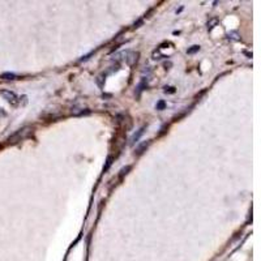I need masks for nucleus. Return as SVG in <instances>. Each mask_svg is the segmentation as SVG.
Returning <instances> with one entry per match:
<instances>
[{
	"label": "nucleus",
	"mask_w": 261,
	"mask_h": 261,
	"mask_svg": "<svg viewBox=\"0 0 261 261\" xmlns=\"http://www.w3.org/2000/svg\"><path fill=\"white\" fill-rule=\"evenodd\" d=\"M0 94H2V96L5 98L9 103H12V105H16L18 102V98H17V96H16L13 92H9V90H2Z\"/></svg>",
	"instance_id": "1"
},
{
	"label": "nucleus",
	"mask_w": 261,
	"mask_h": 261,
	"mask_svg": "<svg viewBox=\"0 0 261 261\" xmlns=\"http://www.w3.org/2000/svg\"><path fill=\"white\" fill-rule=\"evenodd\" d=\"M124 56H125V61L128 64H133L134 61H137L138 54L134 52V51H127V52H124Z\"/></svg>",
	"instance_id": "2"
},
{
	"label": "nucleus",
	"mask_w": 261,
	"mask_h": 261,
	"mask_svg": "<svg viewBox=\"0 0 261 261\" xmlns=\"http://www.w3.org/2000/svg\"><path fill=\"white\" fill-rule=\"evenodd\" d=\"M144 130H145V128H141V129H138L137 132L134 133L132 137H130V142H129V144H130V145H133L134 142H137V141H138V138L141 137V134L144 133Z\"/></svg>",
	"instance_id": "3"
},
{
	"label": "nucleus",
	"mask_w": 261,
	"mask_h": 261,
	"mask_svg": "<svg viewBox=\"0 0 261 261\" xmlns=\"http://www.w3.org/2000/svg\"><path fill=\"white\" fill-rule=\"evenodd\" d=\"M149 144H150V141H146V142H144L142 145H140V146H138V148L136 149V153H137V154H141L142 152H144V149H146V148L149 146Z\"/></svg>",
	"instance_id": "4"
},
{
	"label": "nucleus",
	"mask_w": 261,
	"mask_h": 261,
	"mask_svg": "<svg viewBox=\"0 0 261 261\" xmlns=\"http://www.w3.org/2000/svg\"><path fill=\"white\" fill-rule=\"evenodd\" d=\"M2 78H4V80H16L17 76L14 73H4L2 74Z\"/></svg>",
	"instance_id": "5"
},
{
	"label": "nucleus",
	"mask_w": 261,
	"mask_h": 261,
	"mask_svg": "<svg viewBox=\"0 0 261 261\" xmlns=\"http://www.w3.org/2000/svg\"><path fill=\"white\" fill-rule=\"evenodd\" d=\"M199 50H200V46H197V45H196V46H192L191 49H188V50H187V52H188V54H195V52H197Z\"/></svg>",
	"instance_id": "6"
},
{
	"label": "nucleus",
	"mask_w": 261,
	"mask_h": 261,
	"mask_svg": "<svg viewBox=\"0 0 261 261\" xmlns=\"http://www.w3.org/2000/svg\"><path fill=\"white\" fill-rule=\"evenodd\" d=\"M166 107V103H165V101H159L157 103V110H163Z\"/></svg>",
	"instance_id": "7"
},
{
	"label": "nucleus",
	"mask_w": 261,
	"mask_h": 261,
	"mask_svg": "<svg viewBox=\"0 0 261 261\" xmlns=\"http://www.w3.org/2000/svg\"><path fill=\"white\" fill-rule=\"evenodd\" d=\"M165 92L166 93H167V92L168 93H174V92H175V88H172V86H165Z\"/></svg>",
	"instance_id": "8"
},
{
	"label": "nucleus",
	"mask_w": 261,
	"mask_h": 261,
	"mask_svg": "<svg viewBox=\"0 0 261 261\" xmlns=\"http://www.w3.org/2000/svg\"><path fill=\"white\" fill-rule=\"evenodd\" d=\"M129 170H130V167H129V166H127V167H125V168H123V170H121L120 176H124V174H127V171H129Z\"/></svg>",
	"instance_id": "9"
},
{
	"label": "nucleus",
	"mask_w": 261,
	"mask_h": 261,
	"mask_svg": "<svg viewBox=\"0 0 261 261\" xmlns=\"http://www.w3.org/2000/svg\"><path fill=\"white\" fill-rule=\"evenodd\" d=\"M217 24V20H212L210 24H208V29H213V25H215Z\"/></svg>",
	"instance_id": "10"
},
{
	"label": "nucleus",
	"mask_w": 261,
	"mask_h": 261,
	"mask_svg": "<svg viewBox=\"0 0 261 261\" xmlns=\"http://www.w3.org/2000/svg\"><path fill=\"white\" fill-rule=\"evenodd\" d=\"M110 165H111V158H108V159H107V166H106V167H105V171H106V170H107V168L110 167Z\"/></svg>",
	"instance_id": "11"
},
{
	"label": "nucleus",
	"mask_w": 261,
	"mask_h": 261,
	"mask_svg": "<svg viewBox=\"0 0 261 261\" xmlns=\"http://www.w3.org/2000/svg\"><path fill=\"white\" fill-rule=\"evenodd\" d=\"M141 24H142V21L141 20H138L137 22H134V27H138V25H141Z\"/></svg>",
	"instance_id": "12"
},
{
	"label": "nucleus",
	"mask_w": 261,
	"mask_h": 261,
	"mask_svg": "<svg viewBox=\"0 0 261 261\" xmlns=\"http://www.w3.org/2000/svg\"><path fill=\"white\" fill-rule=\"evenodd\" d=\"M2 116H5V111H4L3 108H0V118Z\"/></svg>",
	"instance_id": "13"
}]
</instances>
